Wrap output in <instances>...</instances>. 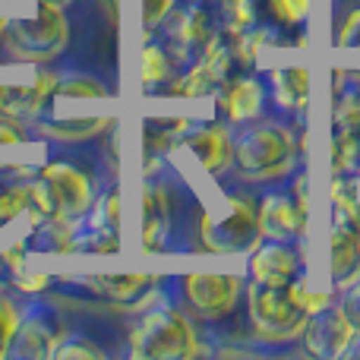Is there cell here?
<instances>
[{
	"instance_id": "cell-11",
	"label": "cell",
	"mask_w": 360,
	"mask_h": 360,
	"mask_svg": "<svg viewBox=\"0 0 360 360\" xmlns=\"http://www.w3.org/2000/svg\"><path fill=\"white\" fill-rule=\"evenodd\" d=\"M180 146L196 158V165L205 174H224L228 168H234V136L224 124H205L196 130H186Z\"/></svg>"
},
{
	"instance_id": "cell-33",
	"label": "cell",
	"mask_w": 360,
	"mask_h": 360,
	"mask_svg": "<svg viewBox=\"0 0 360 360\" xmlns=\"http://www.w3.org/2000/svg\"><path fill=\"white\" fill-rule=\"evenodd\" d=\"M51 281H54L51 275H41V272H38V275H25L22 269H16V278H13V285H16L19 291H25V294H44L51 288Z\"/></svg>"
},
{
	"instance_id": "cell-14",
	"label": "cell",
	"mask_w": 360,
	"mask_h": 360,
	"mask_svg": "<svg viewBox=\"0 0 360 360\" xmlns=\"http://www.w3.org/2000/svg\"><path fill=\"white\" fill-rule=\"evenodd\" d=\"M329 272L338 291L360 281V234L345 218H335V228L329 237Z\"/></svg>"
},
{
	"instance_id": "cell-38",
	"label": "cell",
	"mask_w": 360,
	"mask_h": 360,
	"mask_svg": "<svg viewBox=\"0 0 360 360\" xmlns=\"http://www.w3.org/2000/svg\"><path fill=\"white\" fill-rule=\"evenodd\" d=\"M4 32H6V19H0V35H4Z\"/></svg>"
},
{
	"instance_id": "cell-17",
	"label": "cell",
	"mask_w": 360,
	"mask_h": 360,
	"mask_svg": "<svg viewBox=\"0 0 360 360\" xmlns=\"http://www.w3.org/2000/svg\"><path fill=\"white\" fill-rule=\"evenodd\" d=\"M171 228V196L162 184H146L143 186V250L146 253H158L168 240Z\"/></svg>"
},
{
	"instance_id": "cell-18",
	"label": "cell",
	"mask_w": 360,
	"mask_h": 360,
	"mask_svg": "<svg viewBox=\"0 0 360 360\" xmlns=\"http://www.w3.org/2000/svg\"><path fill=\"white\" fill-rule=\"evenodd\" d=\"M212 35H215V32H212V16H209V10H205V6H199V4L186 6V10L177 16L174 32H171L177 54H193V51H202L205 44H209Z\"/></svg>"
},
{
	"instance_id": "cell-6",
	"label": "cell",
	"mask_w": 360,
	"mask_h": 360,
	"mask_svg": "<svg viewBox=\"0 0 360 360\" xmlns=\"http://www.w3.org/2000/svg\"><path fill=\"white\" fill-rule=\"evenodd\" d=\"M218 209L221 212H202V221H199V240L209 253H247L262 240L256 199L243 193H228Z\"/></svg>"
},
{
	"instance_id": "cell-12",
	"label": "cell",
	"mask_w": 360,
	"mask_h": 360,
	"mask_svg": "<svg viewBox=\"0 0 360 360\" xmlns=\"http://www.w3.org/2000/svg\"><path fill=\"white\" fill-rule=\"evenodd\" d=\"M250 275L266 285H291L300 278V253L291 240H259L250 250Z\"/></svg>"
},
{
	"instance_id": "cell-1",
	"label": "cell",
	"mask_w": 360,
	"mask_h": 360,
	"mask_svg": "<svg viewBox=\"0 0 360 360\" xmlns=\"http://www.w3.org/2000/svg\"><path fill=\"white\" fill-rule=\"evenodd\" d=\"M297 165L294 133L281 124H259L234 139V168L250 184H272L288 177Z\"/></svg>"
},
{
	"instance_id": "cell-2",
	"label": "cell",
	"mask_w": 360,
	"mask_h": 360,
	"mask_svg": "<svg viewBox=\"0 0 360 360\" xmlns=\"http://www.w3.org/2000/svg\"><path fill=\"white\" fill-rule=\"evenodd\" d=\"M32 212L44 221H79L92 209V177L70 162H51L29 180Z\"/></svg>"
},
{
	"instance_id": "cell-3",
	"label": "cell",
	"mask_w": 360,
	"mask_h": 360,
	"mask_svg": "<svg viewBox=\"0 0 360 360\" xmlns=\"http://www.w3.org/2000/svg\"><path fill=\"white\" fill-rule=\"evenodd\" d=\"M196 354H202L196 326L174 307L143 313L130 332V357L136 360H190Z\"/></svg>"
},
{
	"instance_id": "cell-25",
	"label": "cell",
	"mask_w": 360,
	"mask_h": 360,
	"mask_svg": "<svg viewBox=\"0 0 360 360\" xmlns=\"http://www.w3.org/2000/svg\"><path fill=\"white\" fill-rule=\"evenodd\" d=\"M108 89L95 76H60L54 98H105Z\"/></svg>"
},
{
	"instance_id": "cell-23",
	"label": "cell",
	"mask_w": 360,
	"mask_h": 360,
	"mask_svg": "<svg viewBox=\"0 0 360 360\" xmlns=\"http://www.w3.org/2000/svg\"><path fill=\"white\" fill-rule=\"evenodd\" d=\"M332 171L338 177L360 171V133L335 130V139H332Z\"/></svg>"
},
{
	"instance_id": "cell-4",
	"label": "cell",
	"mask_w": 360,
	"mask_h": 360,
	"mask_svg": "<svg viewBox=\"0 0 360 360\" xmlns=\"http://www.w3.org/2000/svg\"><path fill=\"white\" fill-rule=\"evenodd\" d=\"M247 313L253 326V338L262 345H291L304 335L310 313L297 304L291 285H266L250 281L247 285Z\"/></svg>"
},
{
	"instance_id": "cell-13",
	"label": "cell",
	"mask_w": 360,
	"mask_h": 360,
	"mask_svg": "<svg viewBox=\"0 0 360 360\" xmlns=\"http://www.w3.org/2000/svg\"><path fill=\"white\" fill-rule=\"evenodd\" d=\"M76 281L89 294H98L117 307H146V297L155 294V285L162 278L158 275H79Z\"/></svg>"
},
{
	"instance_id": "cell-30",
	"label": "cell",
	"mask_w": 360,
	"mask_h": 360,
	"mask_svg": "<svg viewBox=\"0 0 360 360\" xmlns=\"http://www.w3.org/2000/svg\"><path fill=\"white\" fill-rule=\"evenodd\" d=\"M335 130H354L360 133V92L342 95L335 105Z\"/></svg>"
},
{
	"instance_id": "cell-24",
	"label": "cell",
	"mask_w": 360,
	"mask_h": 360,
	"mask_svg": "<svg viewBox=\"0 0 360 360\" xmlns=\"http://www.w3.org/2000/svg\"><path fill=\"white\" fill-rule=\"evenodd\" d=\"M32 209L29 184H0V228Z\"/></svg>"
},
{
	"instance_id": "cell-28",
	"label": "cell",
	"mask_w": 360,
	"mask_h": 360,
	"mask_svg": "<svg viewBox=\"0 0 360 360\" xmlns=\"http://www.w3.org/2000/svg\"><path fill=\"white\" fill-rule=\"evenodd\" d=\"M266 4H269V13L281 25H288V29L300 25L307 19V13H310V0H266Z\"/></svg>"
},
{
	"instance_id": "cell-32",
	"label": "cell",
	"mask_w": 360,
	"mask_h": 360,
	"mask_svg": "<svg viewBox=\"0 0 360 360\" xmlns=\"http://www.w3.org/2000/svg\"><path fill=\"white\" fill-rule=\"evenodd\" d=\"M174 10V0H143V29L146 35H152V29L165 22Z\"/></svg>"
},
{
	"instance_id": "cell-21",
	"label": "cell",
	"mask_w": 360,
	"mask_h": 360,
	"mask_svg": "<svg viewBox=\"0 0 360 360\" xmlns=\"http://www.w3.org/2000/svg\"><path fill=\"white\" fill-rule=\"evenodd\" d=\"M171 76V57L162 44H146L143 54H139V82L143 89H155L162 82H168Z\"/></svg>"
},
{
	"instance_id": "cell-27",
	"label": "cell",
	"mask_w": 360,
	"mask_h": 360,
	"mask_svg": "<svg viewBox=\"0 0 360 360\" xmlns=\"http://www.w3.org/2000/svg\"><path fill=\"white\" fill-rule=\"evenodd\" d=\"M253 19V0H224V32H247Z\"/></svg>"
},
{
	"instance_id": "cell-8",
	"label": "cell",
	"mask_w": 360,
	"mask_h": 360,
	"mask_svg": "<svg viewBox=\"0 0 360 360\" xmlns=\"http://www.w3.org/2000/svg\"><path fill=\"white\" fill-rule=\"evenodd\" d=\"M307 209H310L307 177H297L294 196H288V193H266V196L256 202L262 240H294V237H304Z\"/></svg>"
},
{
	"instance_id": "cell-35",
	"label": "cell",
	"mask_w": 360,
	"mask_h": 360,
	"mask_svg": "<svg viewBox=\"0 0 360 360\" xmlns=\"http://www.w3.org/2000/svg\"><path fill=\"white\" fill-rule=\"evenodd\" d=\"M338 44H342V48L360 44V10H351L348 19L342 22V29H338Z\"/></svg>"
},
{
	"instance_id": "cell-37",
	"label": "cell",
	"mask_w": 360,
	"mask_h": 360,
	"mask_svg": "<svg viewBox=\"0 0 360 360\" xmlns=\"http://www.w3.org/2000/svg\"><path fill=\"white\" fill-rule=\"evenodd\" d=\"M345 357H360V332H357V338L351 342V348L345 351Z\"/></svg>"
},
{
	"instance_id": "cell-15",
	"label": "cell",
	"mask_w": 360,
	"mask_h": 360,
	"mask_svg": "<svg viewBox=\"0 0 360 360\" xmlns=\"http://www.w3.org/2000/svg\"><path fill=\"white\" fill-rule=\"evenodd\" d=\"M60 329L51 323L48 313H32L19 319V329L13 335L10 354L6 357H54V348L60 345Z\"/></svg>"
},
{
	"instance_id": "cell-7",
	"label": "cell",
	"mask_w": 360,
	"mask_h": 360,
	"mask_svg": "<svg viewBox=\"0 0 360 360\" xmlns=\"http://www.w3.org/2000/svg\"><path fill=\"white\" fill-rule=\"evenodd\" d=\"M184 300L199 319H224L237 310L243 297L240 275H218V272H190L180 278Z\"/></svg>"
},
{
	"instance_id": "cell-22",
	"label": "cell",
	"mask_w": 360,
	"mask_h": 360,
	"mask_svg": "<svg viewBox=\"0 0 360 360\" xmlns=\"http://www.w3.org/2000/svg\"><path fill=\"white\" fill-rule=\"evenodd\" d=\"M215 89H218V79L209 73V67H205L202 60H196L184 76H180V79L171 82L168 92L180 95V98H202V95L215 92Z\"/></svg>"
},
{
	"instance_id": "cell-34",
	"label": "cell",
	"mask_w": 360,
	"mask_h": 360,
	"mask_svg": "<svg viewBox=\"0 0 360 360\" xmlns=\"http://www.w3.org/2000/svg\"><path fill=\"white\" fill-rule=\"evenodd\" d=\"M345 316L351 319V326L360 332V281H354L351 288H345V300H342Z\"/></svg>"
},
{
	"instance_id": "cell-16",
	"label": "cell",
	"mask_w": 360,
	"mask_h": 360,
	"mask_svg": "<svg viewBox=\"0 0 360 360\" xmlns=\"http://www.w3.org/2000/svg\"><path fill=\"white\" fill-rule=\"evenodd\" d=\"M262 101H266V92H262V82L253 79V76H231L221 86V95H218V108L224 111V117L231 124H250V120L262 117Z\"/></svg>"
},
{
	"instance_id": "cell-26",
	"label": "cell",
	"mask_w": 360,
	"mask_h": 360,
	"mask_svg": "<svg viewBox=\"0 0 360 360\" xmlns=\"http://www.w3.org/2000/svg\"><path fill=\"white\" fill-rule=\"evenodd\" d=\"M19 319H22V307L13 304L10 297H0V357L10 354V345L19 329Z\"/></svg>"
},
{
	"instance_id": "cell-31",
	"label": "cell",
	"mask_w": 360,
	"mask_h": 360,
	"mask_svg": "<svg viewBox=\"0 0 360 360\" xmlns=\"http://www.w3.org/2000/svg\"><path fill=\"white\" fill-rule=\"evenodd\" d=\"M92 228H108V231H120V193H108L101 199L98 212L92 215Z\"/></svg>"
},
{
	"instance_id": "cell-36",
	"label": "cell",
	"mask_w": 360,
	"mask_h": 360,
	"mask_svg": "<svg viewBox=\"0 0 360 360\" xmlns=\"http://www.w3.org/2000/svg\"><path fill=\"white\" fill-rule=\"evenodd\" d=\"M22 143V130H19L16 120L0 117V146H16Z\"/></svg>"
},
{
	"instance_id": "cell-10",
	"label": "cell",
	"mask_w": 360,
	"mask_h": 360,
	"mask_svg": "<svg viewBox=\"0 0 360 360\" xmlns=\"http://www.w3.org/2000/svg\"><path fill=\"white\" fill-rule=\"evenodd\" d=\"M354 338H357V329L345 316L342 304H329L326 310L313 313L307 319L300 342H304L307 354L313 357H345V351L351 348Z\"/></svg>"
},
{
	"instance_id": "cell-9",
	"label": "cell",
	"mask_w": 360,
	"mask_h": 360,
	"mask_svg": "<svg viewBox=\"0 0 360 360\" xmlns=\"http://www.w3.org/2000/svg\"><path fill=\"white\" fill-rule=\"evenodd\" d=\"M57 73H35V79L29 82H0V117L25 124V120H38V114L48 111V105L54 101Z\"/></svg>"
},
{
	"instance_id": "cell-19",
	"label": "cell",
	"mask_w": 360,
	"mask_h": 360,
	"mask_svg": "<svg viewBox=\"0 0 360 360\" xmlns=\"http://www.w3.org/2000/svg\"><path fill=\"white\" fill-rule=\"evenodd\" d=\"M272 92L278 108L285 111H304L310 101V73L304 67H288V70H275L272 73Z\"/></svg>"
},
{
	"instance_id": "cell-29",
	"label": "cell",
	"mask_w": 360,
	"mask_h": 360,
	"mask_svg": "<svg viewBox=\"0 0 360 360\" xmlns=\"http://www.w3.org/2000/svg\"><path fill=\"white\" fill-rule=\"evenodd\" d=\"M54 357H57V360H70V357H92V360H101L105 354H101L98 345H92L86 335H67V338H60V345L54 348Z\"/></svg>"
},
{
	"instance_id": "cell-20",
	"label": "cell",
	"mask_w": 360,
	"mask_h": 360,
	"mask_svg": "<svg viewBox=\"0 0 360 360\" xmlns=\"http://www.w3.org/2000/svg\"><path fill=\"white\" fill-rule=\"evenodd\" d=\"M111 120L108 117H76V120H35V130H41L44 136L60 139V143H82V139L98 136L101 130H108Z\"/></svg>"
},
{
	"instance_id": "cell-5",
	"label": "cell",
	"mask_w": 360,
	"mask_h": 360,
	"mask_svg": "<svg viewBox=\"0 0 360 360\" xmlns=\"http://www.w3.org/2000/svg\"><path fill=\"white\" fill-rule=\"evenodd\" d=\"M6 48L22 63H48L63 54L70 41V25L60 4L38 0V13L29 19H10L6 22Z\"/></svg>"
}]
</instances>
